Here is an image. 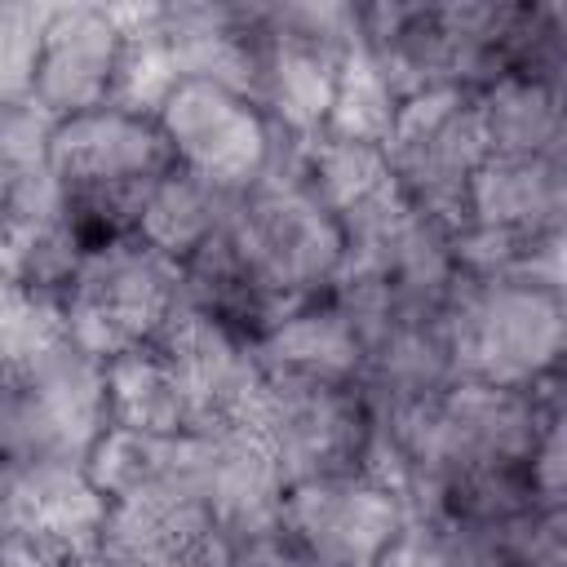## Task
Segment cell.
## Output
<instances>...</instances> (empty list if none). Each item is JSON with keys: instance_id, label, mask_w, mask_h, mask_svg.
<instances>
[{"instance_id": "cell-1", "label": "cell", "mask_w": 567, "mask_h": 567, "mask_svg": "<svg viewBox=\"0 0 567 567\" xmlns=\"http://www.w3.org/2000/svg\"><path fill=\"white\" fill-rule=\"evenodd\" d=\"M226 239L257 297V337L292 310L323 301L346 257L337 217L306 186L244 190L226 221Z\"/></svg>"}, {"instance_id": "cell-2", "label": "cell", "mask_w": 567, "mask_h": 567, "mask_svg": "<svg viewBox=\"0 0 567 567\" xmlns=\"http://www.w3.org/2000/svg\"><path fill=\"white\" fill-rule=\"evenodd\" d=\"M563 292L523 279L456 275L443 297V332L461 381L536 385L563 359Z\"/></svg>"}, {"instance_id": "cell-3", "label": "cell", "mask_w": 567, "mask_h": 567, "mask_svg": "<svg viewBox=\"0 0 567 567\" xmlns=\"http://www.w3.org/2000/svg\"><path fill=\"white\" fill-rule=\"evenodd\" d=\"M182 297V261L155 252L137 235L84 248L66 292V332L93 359H115L146 346Z\"/></svg>"}, {"instance_id": "cell-4", "label": "cell", "mask_w": 567, "mask_h": 567, "mask_svg": "<svg viewBox=\"0 0 567 567\" xmlns=\"http://www.w3.org/2000/svg\"><path fill=\"white\" fill-rule=\"evenodd\" d=\"M385 159L408 204L456 230L465 221L470 177L487 159L474 93L439 84L403 97L385 137Z\"/></svg>"}, {"instance_id": "cell-5", "label": "cell", "mask_w": 567, "mask_h": 567, "mask_svg": "<svg viewBox=\"0 0 567 567\" xmlns=\"http://www.w3.org/2000/svg\"><path fill=\"white\" fill-rule=\"evenodd\" d=\"M248 430L261 434L284 483L292 487L301 478L359 470L368 447V408L354 381L332 385L261 372Z\"/></svg>"}, {"instance_id": "cell-6", "label": "cell", "mask_w": 567, "mask_h": 567, "mask_svg": "<svg viewBox=\"0 0 567 567\" xmlns=\"http://www.w3.org/2000/svg\"><path fill=\"white\" fill-rule=\"evenodd\" d=\"M403 523L399 496L363 470L292 483L279 514L284 536L319 567H381Z\"/></svg>"}, {"instance_id": "cell-7", "label": "cell", "mask_w": 567, "mask_h": 567, "mask_svg": "<svg viewBox=\"0 0 567 567\" xmlns=\"http://www.w3.org/2000/svg\"><path fill=\"white\" fill-rule=\"evenodd\" d=\"M155 124L173 151V164L217 182L221 190L244 195L266 164L270 120L257 111V102L230 89L182 80Z\"/></svg>"}, {"instance_id": "cell-8", "label": "cell", "mask_w": 567, "mask_h": 567, "mask_svg": "<svg viewBox=\"0 0 567 567\" xmlns=\"http://www.w3.org/2000/svg\"><path fill=\"white\" fill-rule=\"evenodd\" d=\"M120 62V31L102 4H53L31 102L49 120H71L106 106Z\"/></svg>"}, {"instance_id": "cell-9", "label": "cell", "mask_w": 567, "mask_h": 567, "mask_svg": "<svg viewBox=\"0 0 567 567\" xmlns=\"http://www.w3.org/2000/svg\"><path fill=\"white\" fill-rule=\"evenodd\" d=\"M195 443H199V487L213 509V523L230 540L279 532L288 483L261 434H252L248 425H221V430H199Z\"/></svg>"}, {"instance_id": "cell-10", "label": "cell", "mask_w": 567, "mask_h": 567, "mask_svg": "<svg viewBox=\"0 0 567 567\" xmlns=\"http://www.w3.org/2000/svg\"><path fill=\"white\" fill-rule=\"evenodd\" d=\"M22 536L44 545L58 563L75 567L102 549L111 501L89 483L84 461H18Z\"/></svg>"}, {"instance_id": "cell-11", "label": "cell", "mask_w": 567, "mask_h": 567, "mask_svg": "<svg viewBox=\"0 0 567 567\" xmlns=\"http://www.w3.org/2000/svg\"><path fill=\"white\" fill-rule=\"evenodd\" d=\"M567 208V159L554 155H487L465 195V221L523 235H558Z\"/></svg>"}, {"instance_id": "cell-12", "label": "cell", "mask_w": 567, "mask_h": 567, "mask_svg": "<svg viewBox=\"0 0 567 567\" xmlns=\"http://www.w3.org/2000/svg\"><path fill=\"white\" fill-rule=\"evenodd\" d=\"M252 354H257V368L270 377H301V381H332V385L359 381V368H363V346L328 297L266 328L252 341Z\"/></svg>"}, {"instance_id": "cell-13", "label": "cell", "mask_w": 567, "mask_h": 567, "mask_svg": "<svg viewBox=\"0 0 567 567\" xmlns=\"http://www.w3.org/2000/svg\"><path fill=\"white\" fill-rule=\"evenodd\" d=\"M235 204H239V190H221L217 182L173 164L164 177L151 182L142 208H137L133 235L142 244H151L155 252L186 261L204 239H213L230 221Z\"/></svg>"}, {"instance_id": "cell-14", "label": "cell", "mask_w": 567, "mask_h": 567, "mask_svg": "<svg viewBox=\"0 0 567 567\" xmlns=\"http://www.w3.org/2000/svg\"><path fill=\"white\" fill-rule=\"evenodd\" d=\"M474 115L487 142V155H567V120L563 93L527 80V75H496L474 93Z\"/></svg>"}, {"instance_id": "cell-15", "label": "cell", "mask_w": 567, "mask_h": 567, "mask_svg": "<svg viewBox=\"0 0 567 567\" xmlns=\"http://www.w3.org/2000/svg\"><path fill=\"white\" fill-rule=\"evenodd\" d=\"M106 408L111 425H128L142 434H186V399L168 368V359L155 346H133L115 359H106Z\"/></svg>"}, {"instance_id": "cell-16", "label": "cell", "mask_w": 567, "mask_h": 567, "mask_svg": "<svg viewBox=\"0 0 567 567\" xmlns=\"http://www.w3.org/2000/svg\"><path fill=\"white\" fill-rule=\"evenodd\" d=\"M390 177V159L385 146L372 142H346V137H328L315 133L310 137V164H306V190L332 213H350L363 199H372L377 190H385Z\"/></svg>"}, {"instance_id": "cell-17", "label": "cell", "mask_w": 567, "mask_h": 567, "mask_svg": "<svg viewBox=\"0 0 567 567\" xmlns=\"http://www.w3.org/2000/svg\"><path fill=\"white\" fill-rule=\"evenodd\" d=\"M177 465V434H142L128 425H106L93 447L84 452V474L89 483L115 505L128 501L137 492H146L151 483H159L168 470Z\"/></svg>"}, {"instance_id": "cell-18", "label": "cell", "mask_w": 567, "mask_h": 567, "mask_svg": "<svg viewBox=\"0 0 567 567\" xmlns=\"http://www.w3.org/2000/svg\"><path fill=\"white\" fill-rule=\"evenodd\" d=\"M177 84H182L177 62H173V49H168L159 22L146 31H133V35H120V62H115L106 106L137 115V120H159V111Z\"/></svg>"}, {"instance_id": "cell-19", "label": "cell", "mask_w": 567, "mask_h": 567, "mask_svg": "<svg viewBox=\"0 0 567 567\" xmlns=\"http://www.w3.org/2000/svg\"><path fill=\"white\" fill-rule=\"evenodd\" d=\"M399 97L390 93V84L381 80V71L372 66V58L359 49L341 62L337 71V89H332V106L319 133L328 137H346V142H372L385 146L390 124H394Z\"/></svg>"}, {"instance_id": "cell-20", "label": "cell", "mask_w": 567, "mask_h": 567, "mask_svg": "<svg viewBox=\"0 0 567 567\" xmlns=\"http://www.w3.org/2000/svg\"><path fill=\"white\" fill-rule=\"evenodd\" d=\"M49 9L53 4L0 0V106L31 102L35 71H40V49H44V27H49Z\"/></svg>"}, {"instance_id": "cell-21", "label": "cell", "mask_w": 567, "mask_h": 567, "mask_svg": "<svg viewBox=\"0 0 567 567\" xmlns=\"http://www.w3.org/2000/svg\"><path fill=\"white\" fill-rule=\"evenodd\" d=\"M53 124L35 102H13V106H0V204L9 199V190L49 164V137H53Z\"/></svg>"}, {"instance_id": "cell-22", "label": "cell", "mask_w": 567, "mask_h": 567, "mask_svg": "<svg viewBox=\"0 0 567 567\" xmlns=\"http://www.w3.org/2000/svg\"><path fill=\"white\" fill-rule=\"evenodd\" d=\"M22 536V505H18V461L0 456V545Z\"/></svg>"}]
</instances>
